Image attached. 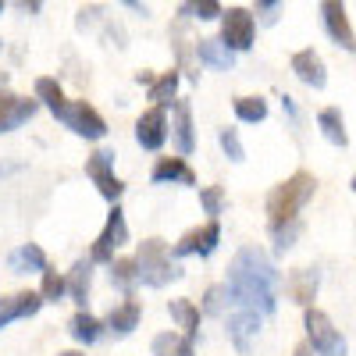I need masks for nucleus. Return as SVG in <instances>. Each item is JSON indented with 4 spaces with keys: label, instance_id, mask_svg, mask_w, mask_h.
I'll return each instance as SVG.
<instances>
[{
    "label": "nucleus",
    "instance_id": "nucleus-32",
    "mask_svg": "<svg viewBox=\"0 0 356 356\" xmlns=\"http://www.w3.org/2000/svg\"><path fill=\"white\" fill-rule=\"evenodd\" d=\"M200 203H203V211L211 214V218H218V214L225 211L228 196H225V189H221V186H207V189H200Z\"/></svg>",
    "mask_w": 356,
    "mask_h": 356
},
{
    "label": "nucleus",
    "instance_id": "nucleus-3",
    "mask_svg": "<svg viewBox=\"0 0 356 356\" xmlns=\"http://www.w3.org/2000/svg\"><path fill=\"white\" fill-rule=\"evenodd\" d=\"M132 260H136L139 282L150 285V289H164V285H171L175 278H182V267L171 260L164 239H146V243H139V253H136Z\"/></svg>",
    "mask_w": 356,
    "mask_h": 356
},
{
    "label": "nucleus",
    "instance_id": "nucleus-9",
    "mask_svg": "<svg viewBox=\"0 0 356 356\" xmlns=\"http://www.w3.org/2000/svg\"><path fill=\"white\" fill-rule=\"evenodd\" d=\"M40 111V100H25L4 89V75H0V132H15L22 122H29Z\"/></svg>",
    "mask_w": 356,
    "mask_h": 356
},
{
    "label": "nucleus",
    "instance_id": "nucleus-23",
    "mask_svg": "<svg viewBox=\"0 0 356 356\" xmlns=\"http://www.w3.org/2000/svg\"><path fill=\"white\" fill-rule=\"evenodd\" d=\"M171 317L178 321V328H182L186 339H196L200 335V307L193 300H171Z\"/></svg>",
    "mask_w": 356,
    "mask_h": 356
},
{
    "label": "nucleus",
    "instance_id": "nucleus-33",
    "mask_svg": "<svg viewBox=\"0 0 356 356\" xmlns=\"http://www.w3.org/2000/svg\"><path fill=\"white\" fill-rule=\"evenodd\" d=\"M218 139H221V150L228 154V161H235V164H243V161H246V150H243L239 132H235V129H221Z\"/></svg>",
    "mask_w": 356,
    "mask_h": 356
},
{
    "label": "nucleus",
    "instance_id": "nucleus-20",
    "mask_svg": "<svg viewBox=\"0 0 356 356\" xmlns=\"http://www.w3.org/2000/svg\"><path fill=\"white\" fill-rule=\"evenodd\" d=\"M89 285H93V260H75V267H72L68 278H65V292H72V300L86 307Z\"/></svg>",
    "mask_w": 356,
    "mask_h": 356
},
{
    "label": "nucleus",
    "instance_id": "nucleus-31",
    "mask_svg": "<svg viewBox=\"0 0 356 356\" xmlns=\"http://www.w3.org/2000/svg\"><path fill=\"white\" fill-rule=\"evenodd\" d=\"M182 15H193L200 22H214V18H221V4L218 0H186Z\"/></svg>",
    "mask_w": 356,
    "mask_h": 356
},
{
    "label": "nucleus",
    "instance_id": "nucleus-40",
    "mask_svg": "<svg viewBox=\"0 0 356 356\" xmlns=\"http://www.w3.org/2000/svg\"><path fill=\"white\" fill-rule=\"evenodd\" d=\"M125 4H129V8H139V0H125Z\"/></svg>",
    "mask_w": 356,
    "mask_h": 356
},
{
    "label": "nucleus",
    "instance_id": "nucleus-6",
    "mask_svg": "<svg viewBox=\"0 0 356 356\" xmlns=\"http://www.w3.org/2000/svg\"><path fill=\"white\" fill-rule=\"evenodd\" d=\"M129 243V221H125V211L122 207H111V214H107V225L104 232L97 235V243H93V253H89V260L93 264H107L114 257V250H122Z\"/></svg>",
    "mask_w": 356,
    "mask_h": 356
},
{
    "label": "nucleus",
    "instance_id": "nucleus-10",
    "mask_svg": "<svg viewBox=\"0 0 356 356\" xmlns=\"http://www.w3.org/2000/svg\"><path fill=\"white\" fill-rule=\"evenodd\" d=\"M218 243H221V225H218V218H211L207 225H200V228L186 232L182 239H178V246H175V257H189V253L211 257V253L218 250Z\"/></svg>",
    "mask_w": 356,
    "mask_h": 356
},
{
    "label": "nucleus",
    "instance_id": "nucleus-37",
    "mask_svg": "<svg viewBox=\"0 0 356 356\" xmlns=\"http://www.w3.org/2000/svg\"><path fill=\"white\" fill-rule=\"evenodd\" d=\"M324 356H346V342H342V346H335L332 353H324Z\"/></svg>",
    "mask_w": 356,
    "mask_h": 356
},
{
    "label": "nucleus",
    "instance_id": "nucleus-22",
    "mask_svg": "<svg viewBox=\"0 0 356 356\" xmlns=\"http://www.w3.org/2000/svg\"><path fill=\"white\" fill-rule=\"evenodd\" d=\"M196 57H200L207 68H218V72L232 68V61H235V54H232L221 40H200V43H196Z\"/></svg>",
    "mask_w": 356,
    "mask_h": 356
},
{
    "label": "nucleus",
    "instance_id": "nucleus-29",
    "mask_svg": "<svg viewBox=\"0 0 356 356\" xmlns=\"http://www.w3.org/2000/svg\"><path fill=\"white\" fill-rule=\"evenodd\" d=\"M235 118L246 122V125L264 122V118H267V100H260V97H239V100H235Z\"/></svg>",
    "mask_w": 356,
    "mask_h": 356
},
{
    "label": "nucleus",
    "instance_id": "nucleus-28",
    "mask_svg": "<svg viewBox=\"0 0 356 356\" xmlns=\"http://www.w3.org/2000/svg\"><path fill=\"white\" fill-rule=\"evenodd\" d=\"M111 282L122 289V292H132L139 285V275H136V260L132 257H122V260H114L111 264Z\"/></svg>",
    "mask_w": 356,
    "mask_h": 356
},
{
    "label": "nucleus",
    "instance_id": "nucleus-34",
    "mask_svg": "<svg viewBox=\"0 0 356 356\" xmlns=\"http://www.w3.org/2000/svg\"><path fill=\"white\" fill-rule=\"evenodd\" d=\"M207 314H221L225 310V285H211L207 289Z\"/></svg>",
    "mask_w": 356,
    "mask_h": 356
},
{
    "label": "nucleus",
    "instance_id": "nucleus-14",
    "mask_svg": "<svg viewBox=\"0 0 356 356\" xmlns=\"http://www.w3.org/2000/svg\"><path fill=\"white\" fill-rule=\"evenodd\" d=\"M289 65H292L296 79L307 82L310 89H324V86H328V72H324V61H321L317 50H296Z\"/></svg>",
    "mask_w": 356,
    "mask_h": 356
},
{
    "label": "nucleus",
    "instance_id": "nucleus-41",
    "mask_svg": "<svg viewBox=\"0 0 356 356\" xmlns=\"http://www.w3.org/2000/svg\"><path fill=\"white\" fill-rule=\"evenodd\" d=\"M0 11H4V0H0Z\"/></svg>",
    "mask_w": 356,
    "mask_h": 356
},
{
    "label": "nucleus",
    "instance_id": "nucleus-25",
    "mask_svg": "<svg viewBox=\"0 0 356 356\" xmlns=\"http://www.w3.org/2000/svg\"><path fill=\"white\" fill-rule=\"evenodd\" d=\"M317 125H321V132H324V139H328V143H335V146H349L346 122H342V114H339L335 107H324V111L317 114Z\"/></svg>",
    "mask_w": 356,
    "mask_h": 356
},
{
    "label": "nucleus",
    "instance_id": "nucleus-11",
    "mask_svg": "<svg viewBox=\"0 0 356 356\" xmlns=\"http://www.w3.org/2000/svg\"><path fill=\"white\" fill-rule=\"evenodd\" d=\"M321 18H324V29H328V36L353 54V22H349V11L342 0H324L321 4Z\"/></svg>",
    "mask_w": 356,
    "mask_h": 356
},
{
    "label": "nucleus",
    "instance_id": "nucleus-7",
    "mask_svg": "<svg viewBox=\"0 0 356 356\" xmlns=\"http://www.w3.org/2000/svg\"><path fill=\"white\" fill-rule=\"evenodd\" d=\"M86 175L97 182V189H100L104 200H111V203L122 200L125 182L114 175V154H111V150H97L93 157H86Z\"/></svg>",
    "mask_w": 356,
    "mask_h": 356
},
{
    "label": "nucleus",
    "instance_id": "nucleus-35",
    "mask_svg": "<svg viewBox=\"0 0 356 356\" xmlns=\"http://www.w3.org/2000/svg\"><path fill=\"white\" fill-rule=\"evenodd\" d=\"M18 8H22V11H29V15H36V11L43 8V0H18Z\"/></svg>",
    "mask_w": 356,
    "mask_h": 356
},
{
    "label": "nucleus",
    "instance_id": "nucleus-18",
    "mask_svg": "<svg viewBox=\"0 0 356 356\" xmlns=\"http://www.w3.org/2000/svg\"><path fill=\"white\" fill-rule=\"evenodd\" d=\"M175 146H178V154L189 157L193 154V146H196V136H193V111L186 100H175Z\"/></svg>",
    "mask_w": 356,
    "mask_h": 356
},
{
    "label": "nucleus",
    "instance_id": "nucleus-38",
    "mask_svg": "<svg viewBox=\"0 0 356 356\" xmlns=\"http://www.w3.org/2000/svg\"><path fill=\"white\" fill-rule=\"evenodd\" d=\"M275 4H278V0H257V8H264V11H267V8H275Z\"/></svg>",
    "mask_w": 356,
    "mask_h": 356
},
{
    "label": "nucleus",
    "instance_id": "nucleus-15",
    "mask_svg": "<svg viewBox=\"0 0 356 356\" xmlns=\"http://www.w3.org/2000/svg\"><path fill=\"white\" fill-rule=\"evenodd\" d=\"M260 314H253V310H243V307H232V314H228V335H232V342H235V349L239 353H246L250 349V342H253V335L260 332Z\"/></svg>",
    "mask_w": 356,
    "mask_h": 356
},
{
    "label": "nucleus",
    "instance_id": "nucleus-17",
    "mask_svg": "<svg viewBox=\"0 0 356 356\" xmlns=\"http://www.w3.org/2000/svg\"><path fill=\"white\" fill-rule=\"evenodd\" d=\"M150 178L157 186H168V182H178V186H196V175L193 168L182 161V157H161L150 171Z\"/></svg>",
    "mask_w": 356,
    "mask_h": 356
},
{
    "label": "nucleus",
    "instance_id": "nucleus-24",
    "mask_svg": "<svg viewBox=\"0 0 356 356\" xmlns=\"http://www.w3.org/2000/svg\"><path fill=\"white\" fill-rule=\"evenodd\" d=\"M139 82L150 86V100H154L157 107H164V104H171V100H175V89H178V72H164L161 79H150L146 72H139Z\"/></svg>",
    "mask_w": 356,
    "mask_h": 356
},
{
    "label": "nucleus",
    "instance_id": "nucleus-2",
    "mask_svg": "<svg viewBox=\"0 0 356 356\" xmlns=\"http://www.w3.org/2000/svg\"><path fill=\"white\" fill-rule=\"evenodd\" d=\"M314 193H317V178L310 171H296L282 186H275L271 196H267V221H271V232L300 218V211L314 200Z\"/></svg>",
    "mask_w": 356,
    "mask_h": 356
},
{
    "label": "nucleus",
    "instance_id": "nucleus-27",
    "mask_svg": "<svg viewBox=\"0 0 356 356\" xmlns=\"http://www.w3.org/2000/svg\"><path fill=\"white\" fill-rule=\"evenodd\" d=\"M100 332H104V324L93 317V314H86V310H79L75 317H72V339L75 342H86V346H93L97 339H100Z\"/></svg>",
    "mask_w": 356,
    "mask_h": 356
},
{
    "label": "nucleus",
    "instance_id": "nucleus-8",
    "mask_svg": "<svg viewBox=\"0 0 356 356\" xmlns=\"http://www.w3.org/2000/svg\"><path fill=\"white\" fill-rule=\"evenodd\" d=\"M303 324H307V342H310V349H317L321 356H324V353H332L335 346H342V335L335 332L332 317L324 314V310H317V307H307V317H303Z\"/></svg>",
    "mask_w": 356,
    "mask_h": 356
},
{
    "label": "nucleus",
    "instance_id": "nucleus-30",
    "mask_svg": "<svg viewBox=\"0 0 356 356\" xmlns=\"http://www.w3.org/2000/svg\"><path fill=\"white\" fill-rule=\"evenodd\" d=\"M43 289H40V296H43V303H57L65 296V278L54 271V267H43Z\"/></svg>",
    "mask_w": 356,
    "mask_h": 356
},
{
    "label": "nucleus",
    "instance_id": "nucleus-36",
    "mask_svg": "<svg viewBox=\"0 0 356 356\" xmlns=\"http://www.w3.org/2000/svg\"><path fill=\"white\" fill-rule=\"evenodd\" d=\"M314 349H310V342H303V346H296V356H310Z\"/></svg>",
    "mask_w": 356,
    "mask_h": 356
},
{
    "label": "nucleus",
    "instance_id": "nucleus-26",
    "mask_svg": "<svg viewBox=\"0 0 356 356\" xmlns=\"http://www.w3.org/2000/svg\"><path fill=\"white\" fill-rule=\"evenodd\" d=\"M154 356H196V353H193V339L175 335V332H164V335L154 339Z\"/></svg>",
    "mask_w": 356,
    "mask_h": 356
},
{
    "label": "nucleus",
    "instance_id": "nucleus-5",
    "mask_svg": "<svg viewBox=\"0 0 356 356\" xmlns=\"http://www.w3.org/2000/svg\"><path fill=\"white\" fill-rule=\"evenodd\" d=\"M253 36H257V22L246 8H228L221 11V43L232 50V54H243L253 47Z\"/></svg>",
    "mask_w": 356,
    "mask_h": 356
},
{
    "label": "nucleus",
    "instance_id": "nucleus-19",
    "mask_svg": "<svg viewBox=\"0 0 356 356\" xmlns=\"http://www.w3.org/2000/svg\"><path fill=\"white\" fill-rule=\"evenodd\" d=\"M8 267L15 275H29V271H43V267H50V260H47V253L36 243H25V246H18L8 257Z\"/></svg>",
    "mask_w": 356,
    "mask_h": 356
},
{
    "label": "nucleus",
    "instance_id": "nucleus-1",
    "mask_svg": "<svg viewBox=\"0 0 356 356\" xmlns=\"http://www.w3.org/2000/svg\"><path fill=\"white\" fill-rule=\"evenodd\" d=\"M225 296L232 300V307L253 310L260 317H271L278 307V271L275 264L267 260L264 250L246 246L235 253L232 267H228V285Z\"/></svg>",
    "mask_w": 356,
    "mask_h": 356
},
{
    "label": "nucleus",
    "instance_id": "nucleus-39",
    "mask_svg": "<svg viewBox=\"0 0 356 356\" xmlns=\"http://www.w3.org/2000/svg\"><path fill=\"white\" fill-rule=\"evenodd\" d=\"M57 356H82V353H75V349H68V353H57Z\"/></svg>",
    "mask_w": 356,
    "mask_h": 356
},
{
    "label": "nucleus",
    "instance_id": "nucleus-16",
    "mask_svg": "<svg viewBox=\"0 0 356 356\" xmlns=\"http://www.w3.org/2000/svg\"><path fill=\"white\" fill-rule=\"evenodd\" d=\"M317 285H321V275L314 271V267H300V271H292L285 278V292L292 296V303H300V307H310L314 303Z\"/></svg>",
    "mask_w": 356,
    "mask_h": 356
},
{
    "label": "nucleus",
    "instance_id": "nucleus-12",
    "mask_svg": "<svg viewBox=\"0 0 356 356\" xmlns=\"http://www.w3.org/2000/svg\"><path fill=\"white\" fill-rule=\"evenodd\" d=\"M136 139H139L143 150H161L164 139H168V114H164V107H150L146 114H139Z\"/></svg>",
    "mask_w": 356,
    "mask_h": 356
},
{
    "label": "nucleus",
    "instance_id": "nucleus-21",
    "mask_svg": "<svg viewBox=\"0 0 356 356\" xmlns=\"http://www.w3.org/2000/svg\"><path fill=\"white\" fill-rule=\"evenodd\" d=\"M139 317H143V307H139V300H125V303H118L111 314H107V328L122 339V335H129L136 324H139Z\"/></svg>",
    "mask_w": 356,
    "mask_h": 356
},
{
    "label": "nucleus",
    "instance_id": "nucleus-13",
    "mask_svg": "<svg viewBox=\"0 0 356 356\" xmlns=\"http://www.w3.org/2000/svg\"><path fill=\"white\" fill-rule=\"evenodd\" d=\"M43 307V296L40 292H15V296H0V328H8L11 321L22 317H33Z\"/></svg>",
    "mask_w": 356,
    "mask_h": 356
},
{
    "label": "nucleus",
    "instance_id": "nucleus-4",
    "mask_svg": "<svg viewBox=\"0 0 356 356\" xmlns=\"http://www.w3.org/2000/svg\"><path fill=\"white\" fill-rule=\"evenodd\" d=\"M57 122H65L75 136H82V139H104L107 136V122L97 114V107H89L86 100H61L54 111H50Z\"/></svg>",
    "mask_w": 356,
    "mask_h": 356
}]
</instances>
